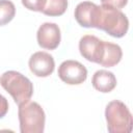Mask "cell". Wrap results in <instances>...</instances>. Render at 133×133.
Segmentation results:
<instances>
[{"mask_svg":"<svg viewBox=\"0 0 133 133\" xmlns=\"http://www.w3.org/2000/svg\"><path fill=\"white\" fill-rule=\"evenodd\" d=\"M1 86L12 97L16 104L20 105L29 101L33 95L32 82L17 71H7L0 77Z\"/></svg>","mask_w":133,"mask_h":133,"instance_id":"6da1fadb","label":"cell"},{"mask_svg":"<svg viewBox=\"0 0 133 133\" xmlns=\"http://www.w3.org/2000/svg\"><path fill=\"white\" fill-rule=\"evenodd\" d=\"M19 122L21 133H43L45 130L46 114L42 106L32 101L19 105Z\"/></svg>","mask_w":133,"mask_h":133,"instance_id":"7a4b0ae2","label":"cell"},{"mask_svg":"<svg viewBox=\"0 0 133 133\" xmlns=\"http://www.w3.org/2000/svg\"><path fill=\"white\" fill-rule=\"evenodd\" d=\"M96 28L106 31L113 37H123L129 29V20L119 9L100 6Z\"/></svg>","mask_w":133,"mask_h":133,"instance_id":"3957f363","label":"cell"},{"mask_svg":"<svg viewBox=\"0 0 133 133\" xmlns=\"http://www.w3.org/2000/svg\"><path fill=\"white\" fill-rule=\"evenodd\" d=\"M107 129L110 133H130L133 128L132 114L122 101L114 100L105 109Z\"/></svg>","mask_w":133,"mask_h":133,"instance_id":"277c9868","label":"cell"},{"mask_svg":"<svg viewBox=\"0 0 133 133\" xmlns=\"http://www.w3.org/2000/svg\"><path fill=\"white\" fill-rule=\"evenodd\" d=\"M58 77L69 85H79L86 80L87 70L77 60H64L58 68Z\"/></svg>","mask_w":133,"mask_h":133,"instance_id":"5b68a950","label":"cell"},{"mask_svg":"<svg viewBox=\"0 0 133 133\" xmlns=\"http://www.w3.org/2000/svg\"><path fill=\"white\" fill-rule=\"evenodd\" d=\"M79 51L86 60L100 63L104 51V41L91 34L83 35L79 41Z\"/></svg>","mask_w":133,"mask_h":133,"instance_id":"8992f818","label":"cell"},{"mask_svg":"<svg viewBox=\"0 0 133 133\" xmlns=\"http://www.w3.org/2000/svg\"><path fill=\"white\" fill-rule=\"evenodd\" d=\"M36 39L39 47L47 50L56 49L61 39L60 29L57 24L46 22L42 24L36 33Z\"/></svg>","mask_w":133,"mask_h":133,"instance_id":"52a82bcc","label":"cell"},{"mask_svg":"<svg viewBox=\"0 0 133 133\" xmlns=\"http://www.w3.org/2000/svg\"><path fill=\"white\" fill-rule=\"evenodd\" d=\"M28 65L33 75L37 77H48L54 72L55 61L51 54L38 51L30 56Z\"/></svg>","mask_w":133,"mask_h":133,"instance_id":"ba28073f","label":"cell"},{"mask_svg":"<svg viewBox=\"0 0 133 133\" xmlns=\"http://www.w3.org/2000/svg\"><path fill=\"white\" fill-rule=\"evenodd\" d=\"M99 10L100 5H97L90 1H83L76 6L74 16L80 26L85 28H96Z\"/></svg>","mask_w":133,"mask_h":133,"instance_id":"9c48e42d","label":"cell"},{"mask_svg":"<svg viewBox=\"0 0 133 133\" xmlns=\"http://www.w3.org/2000/svg\"><path fill=\"white\" fill-rule=\"evenodd\" d=\"M91 84L98 91L106 94L112 91L115 88L116 78L112 72L107 70H99L94 74L91 78Z\"/></svg>","mask_w":133,"mask_h":133,"instance_id":"30bf717a","label":"cell"},{"mask_svg":"<svg viewBox=\"0 0 133 133\" xmlns=\"http://www.w3.org/2000/svg\"><path fill=\"white\" fill-rule=\"evenodd\" d=\"M122 57H123V51L118 45L104 41L103 56L99 64L105 68H111L116 65L122 60Z\"/></svg>","mask_w":133,"mask_h":133,"instance_id":"8fae6325","label":"cell"},{"mask_svg":"<svg viewBox=\"0 0 133 133\" xmlns=\"http://www.w3.org/2000/svg\"><path fill=\"white\" fill-rule=\"evenodd\" d=\"M68 0H46L42 12L50 17H59L65 12Z\"/></svg>","mask_w":133,"mask_h":133,"instance_id":"7c38bea8","label":"cell"},{"mask_svg":"<svg viewBox=\"0 0 133 133\" xmlns=\"http://www.w3.org/2000/svg\"><path fill=\"white\" fill-rule=\"evenodd\" d=\"M16 15V6L9 0H0V26L8 24Z\"/></svg>","mask_w":133,"mask_h":133,"instance_id":"4fadbf2b","label":"cell"},{"mask_svg":"<svg viewBox=\"0 0 133 133\" xmlns=\"http://www.w3.org/2000/svg\"><path fill=\"white\" fill-rule=\"evenodd\" d=\"M46 0H22V4L25 8L32 11H41L45 6Z\"/></svg>","mask_w":133,"mask_h":133,"instance_id":"5bb4252c","label":"cell"},{"mask_svg":"<svg viewBox=\"0 0 133 133\" xmlns=\"http://www.w3.org/2000/svg\"><path fill=\"white\" fill-rule=\"evenodd\" d=\"M102 6L104 7H109V8H114V9H122L125 7L128 3V0H101Z\"/></svg>","mask_w":133,"mask_h":133,"instance_id":"9a60e30c","label":"cell"},{"mask_svg":"<svg viewBox=\"0 0 133 133\" xmlns=\"http://www.w3.org/2000/svg\"><path fill=\"white\" fill-rule=\"evenodd\" d=\"M8 108H9V105H8L6 98L0 94V118L5 116V114L8 111Z\"/></svg>","mask_w":133,"mask_h":133,"instance_id":"2e32d148","label":"cell"}]
</instances>
